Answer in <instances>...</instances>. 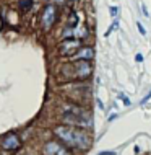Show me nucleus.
<instances>
[{"label":"nucleus","mask_w":151,"mask_h":155,"mask_svg":"<svg viewBox=\"0 0 151 155\" xmlns=\"http://www.w3.org/2000/svg\"><path fill=\"white\" fill-rule=\"evenodd\" d=\"M55 18H57V8L55 5H46L44 10H42V16H41V25H42V30L44 31H49L52 28V25L55 23Z\"/></svg>","instance_id":"obj_4"},{"label":"nucleus","mask_w":151,"mask_h":155,"mask_svg":"<svg viewBox=\"0 0 151 155\" xmlns=\"http://www.w3.org/2000/svg\"><path fill=\"white\" fill-rule=\"evenodd\" d=\"M137 28H138V31H140V33H141V35H143V36L146 35V30H145V28H143V25H141L140 21L137 23Z\"/></svg>","instance_id":"obj_12"},{"label":"nucleus","mask_w":151,"mask_h":155,"mask_svg":"<svg viewBox=\"0 0 151 155\" xmlns=\"http://www.w3.org/2000/svg\"><path fill=\"white\" fill-rule=\"evenodd\" d=\"M109 10H111V16H117V13H119V7H111Z\"/></svg>","instance_id":"obj_13"},{"label":"nucleus","mask_w":151,"mask_h":155,"mask_svg":"<svg viewBox=\"0 0 151 155\" xmlns=\"http://www.w3.org/2000/svg\"><path fill=\"white\" fill-rule=\"evenodd\" d=\"M90 36V28L86 26L85 23H78L77 26L73 28V39H86Z\"/></svg>","instance_id":"obj_8"},{"label":"nucleus","mask_w":151,"mask_h":155,"mask_svg":"<svg viewBox=\"0 0 151 155\" xmlns=\"http://www.w3.org/2000/svg\"><path fill=\"white\" fill-rule=\"evenodd\" d=\"M93 57H94L93 48H91V46H81L72 59H75V61H88V62H90Z\"/></svg>","instance_id":"obj_7"},{"label":"nucleus","mask_w":151,"mask_h":155,"mask_svg":"<svg viewBox=\"0 0 151 155\" xmlns=\"http://www.w3.org/2000/svg\"><path fill=\"white\" fill-rule=\"evenodd\" d=\"M98 155H117V152H114V150H106V152H101Z\"/></svg>","instance_id":"obj_14"},{"label":"nucleus","mask_w":151,"mask_h":155,"mask_svg":"<svg viewBox=\"0 0 151 155\" xmlns=\"http://www.w3.org/2000/svg\"><path fill=\"white\" fill-rule=\"evenodd\" d=\"M78 25V15H77V12H70V15H68V20H67V26L68 28H75Z\"/></svg>","instance_id":"obj_9"},{"label":"nucleus","mask_w":151,"mask_h":155,"mask_svg":"<svg viewBox=\"0 0 151 155\" xmlns=\"http://www.w3.org/2000/svg\"><path fill=\"white\" fill-rule=\"evenodd\" d=\"M0 145H2V149H3V150L13 152V150H18L20 147H21V140H20V137L16 136L15 132H10V134H7V136L2 139Z\"/></svg>","instance_id":"obj_6"},{"label":"nucleus","mask_w":151,"mask_h":155,"mask_svg":"<svg viewBox=\"0 0 151 155\" xmlns=\"http://www.w3.org/2000/svg\"><path fill=\"white\" fill-rule=\"evenodd\" d=\"M42 153L44 155H70L68 149H67L64 144L55 142V140L46 142L44 147H42Z\"/></svg>","instance_id":"obj_5"},{"label":"nucleus","mask_w":151,"mask_h":155,"mask_svg":"<svg viewBox=\"0 0 151 155\" xmlns=\"http://www.w3.org/2000/svg\"><path fill=\"white\" fill-rule=\"evenodd\" d=\"M149 98H151V91H149V93H148V95H146V96H145V98H143V101H141V103H145V101H148V100H149Z\"/></svg>","instance_id":"obj_16"},{"label":"nucleus","mask_w":151,"mask_h":155,"mask_svg":"<svg viewBox=\"0 0 151 155\" xmlns=\"http://www.w3.org/2000/svg\"><path fill=\"white\" fill-rule=\"evenodd\" d=\"M54 134L62 140L64 145L78 149V150H88L91 147V139L90 136L80 127H73V126H55L54 127Z\"/></svg>","instance_id":"obj_1"},{"label":"nucleus","mask_w":151,"mask_h":155,"mask_svg":"<svg viewBox=\"0 0 151 155\" xmlns=\"http://www.w3.org/2000/svg\"><path fill=\"white\" fill-rule=\"evenodd\" d=\"M0 30H2V18H0Z\"/></svg>","instance_id":"obj_17"},{"label":"nucleus","mask_w":151,"mask_h":155,"mask_svg":"<svg viewBox=\"0 0 151 155\" xmlns=\"http://www.w3.org/2000/svg\"><path fill=\"white\" fill-rule=\"evenodd\" d=\"M117 28H119V21L115 20V21L112 23V26H111V28H109V30L106 31V36H109V35H111V31H112V30H117Z\"/></svg>","instance_id":"obj_11"},{"label":"nucleus","mask_w":151,"mask_h":155,"mask_svg":"<svg viewBox=\"0 0 151 155\" xmlns=\"http://www.w3.org/2000/svg\"><path fill=\"white\" fill-rule=\"evenodd\" d=\"M80 48H81V41L80 39H64L57 46V52L64 57H73Z\"/></svg>","instance_id":"obj_3"},{"label":"nucleus","mask_w":151,"mask_h":155,"mask_svg":"<svg viewBox=\"0 0 151 155\" xmlns=\"http://www.w3.org/2000/svg\"><path fill=\"white\" fill-rule=\"evenodd\" d=\"M93 74V65L88 61L67 62L62 65L60 75H64V80H86Z\"/></svg>","instance_id":"obj_2"},{"label":"nucleus","mask_w":151,"mask_h":155,"mask_svg":"<svg viewBox=\"0 0 151 155\" xmlns=\"http://www.w3.org/2000/svg\"><path fill=\"white\" fill-rule=\"evenodd\" d=\"M135 61H137V62H143V56H141V54H137V56H135Z\"/></svg>","instance_id":"obj_15"},{"label":"nucleus","mask_w":151,"mask_h":155,"mask_svg":"<svg viewBox=\"0 0 151 155\" xmlns=\"http://www.w3.org/2000/svg\"><path fill=\"white\" fill-rule=\"evenodd\" d=\"M18 7H20V10H23V12L31 10L33 8V0H20Z\"/></svg>","instance_id":"obj_10"}]
</instances>
